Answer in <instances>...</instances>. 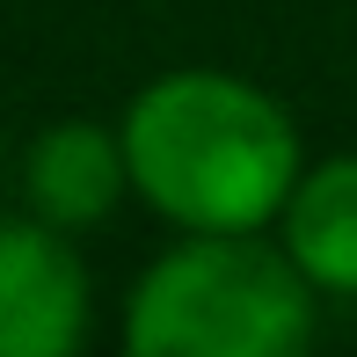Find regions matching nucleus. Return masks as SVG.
I'll list each match as a JSON object with an SVG mask.
<instances>
[{
	"instance_id": "5",
	"label": "nucleus",
	"mask_w": 357,
	"mask_h": 357,
	"mask_svg": "<svg viewBox=\"0 0 357 357\" xmlns=\"http://www.w3.org/2000/svg\"><path fill=\"white\" fill-rule=\"evenodd\" d=\"M284 248L321 291H357V153L321 160L284 197Z\"/></svg>"
},
{
	"instance_id": "4",
	"label": "nucleus",
	"mask_w": 357,
	"mask_h": 357,
	"mask_svg": "<svg viewBox=\"0 0 357 357\" xmlns=\"http://www.w3.org/2000/svg\"><path fill=\"white\" fill-rule=\"evenodd\" d=\"M22 183H29V204L37 219H52L59 234L73 226H95L109 204L132 190V168H124V139H109L102 124L88 117H66L52 124L22 160Z\"/></svg>"
},
{
	"instance_id": "1",
	"label": "nucleus",
	"mask_w": 357,
	"mask_h": 357,
	"mask_svg": "<svg viewBox=\"0 0 357 357\" xmlns=\"http://www.w3.org/2000/svg\"><path fill=\"white\" fill-rule=\"evenodd\" d=\"M124 168L160 219L190 234H255L299 183L291 117L234 73H168L124 109Z\"/></svg>"
},
{
	"instance_id": "3",
	"label": "nucleus",
	"mask_w": 357,
	"mask_h": 357,
	"mask_svg": "<svg viewBox=\"0 0 357 357\" xmlns=\"http://www.w3.org/2000/svg\"><path fill=\"white\" fill-rule=\"evenodd\" d=\"M88 335V270L52 219H0V357H73Z\"/></svg>"
},
{
	"instance_id": "2",
	"label": "nucleus",
	"mask_w": 357,
	"mask_h": 357,
	"mask_svg": "<svg viewBox=\"0 0 357 357\" xmlns=\"http://www.w3.org/2000/svg\"><path fill=\"white\" fill-rule=\"evenodd\" d=\"M314 278L255 234H197L124 306L132 357H291L314 343Z\"/></svg>"
}]
</instances>
